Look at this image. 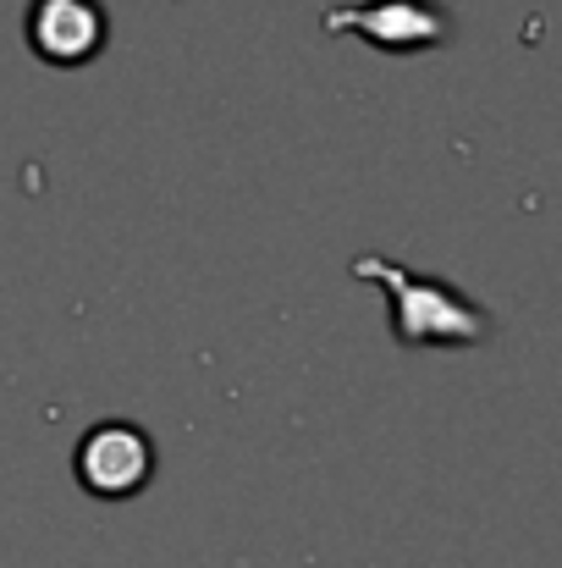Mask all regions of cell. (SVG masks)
I'll use <instances>...</instances> for the list:
<instances>
[{
	"instance_id": "obj_1",
	"label": "cell",
	"mask_w": 562,
	"mask_h": 568,
	"mask_svg": "<svg viewBox=\"0 0 562 568\" xmlns=\"http://www.w3.org/2000/svg\"><path fill=\"white\" fill-rule=\"evenodd\" d=\"M354 276L359 282H380L386 298H391V332L402 348H480L491 343V315L463 298L458 287L447 282H430V276H413L408 265L397 260H380V254H359L354 260Z\"/></svg>"
},
{
	"instance_id": "obj_2",
	"label": "cell",
	"mask_w": 562,
	"mask_h": 568,
	"mask_svg": "<svg viewBox=\"0 0 562 568\" xmlns=\"http://www.w3.org/2000/svg\"><path fill=\"white\" fill-rule=\"evenodd\" d=\"M78 486L100 503H122V497H139L155 475V447L139 425H122V419H105L94 425L83 442H78Z\"/></svg>"
},
{
	"instance_id": "obj_4",
	"label": "cell",
	"mask_w": 562,
	"mask_h": 568,
	"mask_svg": "<svg viewBox=\"0 0 562 568\" xmlns=\"http://www.w3.org/2000/svg\"><path fill=\"white\" fill-rule=\"evenodd\" d=\"M28 44L50 67H83L105 44V11L100 0H33L28 11Z\"/></svg>"
},
{
	"instance_id": "obj_3",
	"label": "cell",
	"mask_w": 562,
	"mask_h": 568,
	"mask_svg": "<svg viewBox=\"0 0 562 568\" xmlns=\"http://www.w3.org/2000/svg\"><path fill=\"white\" fill-rule=\"evenodd\" d=\"M326 33H365L375 50H436L452 39V17L436 0H370L348 11H326Z\"/></svg>"
}]
</instances>
